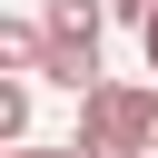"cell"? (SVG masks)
<instances>
[{
  "instance_id": "obj_1",
  "label": "cell",
  "mask_w": 158,
  "mask_h": 158,
  "mask_svg": "<svg viewBox=\"0 0 158 158\" xmlns=\"http://www.w3.org/2000/svg\"><path fill=\"white\" fill-rule=\"evenodd\" d=\"M79 158H158V79H99L79 99Z\"/></svg>"
},
{
  "instance_id": "obj_2",
  "label": "cell",
  "mask_w": 158,
  "mask_h": 158,
  "mask_svg": "<svg viewBox=\"0 0 158 158\" xmlns=\"http://www.w3.org/2000/svg\"><path fill=\"white\" fill-rule=\"evenodd\" d=\"M99 30H109V0H49V59H40V79L69 89V99H89L99 89Z\"/></svg>"
},
{
  "instance_id": "obj_3",
  "label": "cell",
  "mask_w": 158,
  "mask_h": 158,
  "mask_svg": "<svg viewBox=\"0 0 158 158\" xmlns=\"http://www.w3.org/2000/svg\"><path fill=\"white\" fill-rule=\"evenodd\" d=\"M0 59L10 69H40L49 59V20H0Z\"/></svg>"
},
{
  "instance_id": "obj_4",
  "label": "cell",
  "mask_w": 158,
  "mask_h": 158,
  "mask_svg": "<svg viewBox=\"0 0 158 158\" xmlns=\"http://www.w3.org/2000/svg\"><path fill=\"white\" fill-rule=\"evenodd\" d=\"M0 138H30V79H0Z\"/></svg>"
},
{
  "instance_id": "obj_5",
  "label": "cell",
  "mask_w": 158,
  "mask_h": 158,
  "mask_svg": "<svg viewBox=\"0 0 158 158\" xmlns=\"http://www.w3.org/2000/svg\"><path fill=\"white\" fill-rule=\"evenodd\" d=\"M109 20H128V30H148V20H158V0H109Z\"/></svg>"
},
{
  "instance_id": "obj_6",
  "label": "cell",
  "mask_w": 158,
  "mask_h": 158,
  "mask_svg": "<svg viewBox=\"0 0 158 158\" xmlns=\"http://www.w3.org/2000/svg\"><path fill=\"white\" fill-rule=\"evenodd\" d=\"M10 158H79V138H69V148H40V138H10Z\"/></svg>"
},
{
  "instance_id": "obj_7",
  "label": "cell",
  "mask_w": 158,
  "mask_h": 158,
  "mask_svg": "<svg viewBox=\"0 0 158 158\" xmlns=\"http://www.w3.org/2000/svg\"><path fill=\"white\" fill-rule=\"evenodd\" d=\"M138 40H148V79H158V20H148V30H138Z\"/></svg>"
}]
</instances>
